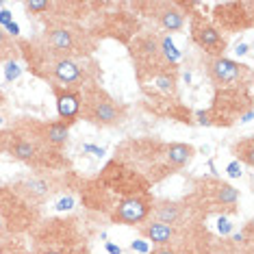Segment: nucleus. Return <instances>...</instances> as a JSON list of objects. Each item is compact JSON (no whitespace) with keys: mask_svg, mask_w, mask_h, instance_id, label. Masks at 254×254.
<instances>
[{"mask_svg":"<svg viewBox=\"0 0 254 254\" xmlns=\"http://www.w3.org/2000/svg\"><path fill=\"white\" fill-rule=\"evenodd\" d=\"M20 57H24L28 70L44 78L48 85L83 89L87 85L100 83V65L91 59H76L48 48L42 39H18Z\"/></svg>","mask_w":254,"mask_h":254,"instance_id":"1","label":"nucleus"},{"mask_svg":"<svg viewBox=\"0 0 254 254\" xmlns=\"http://www.w3.org/2000/svg\"><path fill=\"white\" fill-rule=\"evenodd\" d=\"M115 154H118L115 161L135 170L148 183H159L191 163V159L195 157V148L191 143L183 141L159 143L143 139L124 143Z\"/></svg>","mask_w":254,"mask_h":254,"instance_id":"2","label":"nucleus"},{"mask_svg":"<svg viewBox=\"0 0 254 254\" xmlns=\"http://www.w3.org/2000/svg\"><path fill=\"white\" fill-rule=\"evenodd\" d=\"M7 152L15 161L31 165L33 170H63L67 159L61 150L50 146L44 135V122L35 118H20L13 128H9Z\"/></svg>","mask_w":254,"mask_h":254,"instance_id":"3","label":"nucleus"},{"mask_svg":"<svg viewBox=\"0 0 254 254\" xmlns=\"http://www.w3.org/2000/svg\"><path fill=\"white\" fill-rule=\"evenodd\" d=\"M39 39L48 48L76 59H89L98 48V37L94 33L72 20H48Z\"/></svg>","mask_w":254,"mask_h":254,"instance_id":"4","label":"nucleus"},{"mask_svg":"<svg viewBox=\"0 0 254 254\" xmlns=\"http://www.w3.org/2000/svg\"><path fill=\"white\" fill-rule=\"evenodd\" d=\"M128 118V107L124 102L115 100L100 83L87 85L80 89V115L78 120H85L96 128H113L124 124Z\"/></svg>","mask_w":254,"mask_h":254,"instance_id":"5","label":"nucleus"},{"mask_svg":"<svg viewBox=\"0 0 254 254\" xmlns=\"http://www.w3.org/2000/svg\"><path fill=\"white\" fill-rule=\"evenodd\" d=\"M187 204L193 215L204 222L209 213H235L239 191L219 178H200L193 191L187 195Z\"/></svg>","mask_w":254,"mask_h":254,"instance_id":"6","label":"nucleus"},{"mask_svg":"<svg viewBox=\"0 0 254 254\" xmlns=\"http://www.w3.org/2000/svg\"><path fill=\"white\" fill-rule=\"evenodd\" d=\"M204 67L217 91L239 89L244 85H250V67L228 57H206Z\"/></svg>","mask_w":254,"mask_h":254,"instance_id":"7","label":"nucleus"},{"mask_svg":"<svg viewBox=\"0 0 254 254\" xmlns=\"http://www.w3.org/2000/svg\"><path fill=\"white\" fill-rule=\"evenodd\" d=\"M189 15V33L191 42L204 53L206 57H224L228 48V39L213 22L200 11H191Z\"/></svg>","mask_w":254,"mask_h":254,"instance_id":"8","label":"nucleus"},{"mask_svg":"<svg viewBox=\"0 0 254 254\" xmlns=\"http://www.w3.org/2000/svg\"><path fill=\"white\" fill-rule=\"evenodd\" d=\"M252 15H254V2L244 0V2H219L213 7L211 22L222 33H241L252 28Z\"/></svg>","mask_w":254,"mask_h":254,"instance_id":"9","label":"nucleus"},{"mask_svg":"<svg viewBox=\"0 0 254 254\" xmlns=\"http://www.w3.org/2000/svg\"><path fill=\"white\" fill-rule=\"evenodd\" d=\"M152 193L143 191L137 195H130V198L122 200L120 204H115L111 211H109V219L113 224H120V226H141L150 219V211H152Z\"/></svg>","mask_w":254,"mask_h":254,"instance_id":"10","label":"nucleus"},{"mask_svg":"<svg viewBox=\"0 0 254 254\" xmlns=\"http://www.w3.org/2000/svg\"><path fill=\"white\" fill-rule=\"evenodd\" d=\"M135 7L141 9L146 18H152L165 33H181L187 22V13L181 2H137Z\"/></svg>","mask_w":254,"mask_h":254,"instance_id":"11","label":"nucleus"},{"mask_svg":"<svg viewBox=\"0 0 254 254\" xmlns=\"http://www.w3.org/2000/svg\"><path fill=\"white\" fill-rule=\"evenodd\" d=\"M57 102V113H59V122L72 126L80 115V89L59 87V85H50Z\"/></svg>","mask_w":254,"mask_h":254,"instance_id":"12","label":"nucleus"},{"mask_svg":"<svg viewBox=\"0 0 254 254\" xmlns=\"http://www.w3.org/2000/svg\"><path fill=\"white\" fill-rule=\"evenodd\" d=\"M67 132H70V126L59 122V120H55V122H44L46 139L50 141V146L61 150V152H63V148H65V143H67Z\"/></svg>","mask_w":254,"mask_h":254,"instance_id":"13","label":"nucleus"},{"mask_svg":"<svg viewBox=\"0 0 254 254\" xmlns=\"http://www.w3.org/2000/svg\"><path fill=\"white\" fill-rule=\"evenodd\" d=\"M20 59L18 42H13V37L0 26V63H11Z\"/></svg>","mask_w":254,"mask_h":254,"instance_id":"14","label":"nucleus"},{"mask_svg":"<svg viewBox=\"0 0 254 254\" xmlns=\"http://www.w3.org/2000/svg\"><path fill=\"white\" fill-rule=\"evenodd\" d=\"M233 154L239 161H244L246 165H252L254 163V159H252V154H254V139H252V137H244V139H239L233 146Z\"/></svg>","mask_w":254,"mask_h":254,"instance_id":"15","label":"nucleus"},{"mask_svg":"<svg viewBox=\"0 0 254 254\" xmlns=\"http://www.w3.org/2000/svg\"><path fill=\"white\" fill-rule=\"evenodd\" d=\"M24 9H26L28 18H31V15L44 18V15L50 13V9H53V2H50V0H33V2H24Z\"/></svg>","mask_w":254,"mask_h":254,"instance_id":"16","label":"nucleus"},{"mask_svg":"<svg viewBox=\"0 0 254 254\" xmlns=\"http://www.w3.org/2000/svg\"><path fill=\"white\" fill-rule=\"evenodd\" d=\"M0 254H31L26 250V246L20 239H11V241H2L0 244Z\"/></svg>","mask_w":254,"mask_h":254,"instance_id":"17","label":"nucleus"},{"mask_svg":"<svg viewBox=\"0 0 254 254\" xmlns=\"http://www.w3.org/2000/svg\"><path fill=\"white\" fill-rule=\"evenodd\" d=\"M20 67H18V63L15 61H11V63H7V67H4V78L7 80H13V78H18L20 76Z\"/></svg>","mask_w":254,"mask_h":254,"instance_id":"18","label":"nucleus"},{"mask_svg":"<svg viewBox=\"0 0 254 254\" xmlns=\"http://www.w3.org/2000/svg\"><path fill=\"white\" fill-rule=\"evenodd\" d=\"M9 137H11L9 128H0V154H4V152H7V146H9Z\"/></svg>","mask_w":254,"mask_h":254,"instance_id":"19","label":"nucleus"},{"mask_svg":"<svg viewBox=\"0 0 254 254\" xmlns=\"http://www.w3.org/2000/svg\"><path fill=\"white\" fill-rule=\"evenodd\" d=\"M130 248H132V250H137V252H143V254H146V252H148V241H143V239L132 241Z\"/></svg>","mask_w":254,"mask_h":254,"instance_id":"20","label":"nucleus"},{"mask_svg":"<svg viewBox=\"0 0 254 254\" xmlns=\"http://www.w3.org/2000/svg\"><path fill=\"white\" fill-rule=\"evenodd\" d=\"M150 254H176V252L172 250V248H163V246H157V248H154V250L150 252Z\"/></svg>","mask_w":254,"mask_h":254,"instance_id":"21","label":"nucleus"},{"mask_svg":"<svg viewBox=\"0 0 254 254\" xmlns=\"http://www.w3.org/2000/svg\"><path fill=\"white\" fill-rule=\"evenodd\" d=\"M228 174L230 176H241V167L237 165V163H230L228 165Z\"/></svg>","mask_w":254,"mask_h":254,"instance_id":"22","label":"nucleus"},{"mask_svg":"<svg viewBox=\"0 0 254 254\" xmlns=\"http://www.w3.org/2000/svg\"><path fill=\"white\" fill-rule=\"evenodd\" d=\"M4 235H7V224H4L2 215H0V244L4 241Z\"/></svg>","mask_w":254,"mask_h":254,"instance_id":"23","label":"nucleus"},{"mask_svg":"<svg viewBox=\"0 0 254 254\" xmlns=\"http://www.w3.org/2000/svg\"><path fill=\"white\" fill-rule=\"evenodd\" d=\"M107 252H109V254H122V248H120V246H113V244H107Z\"/></svg>","mask_w":254,"mask_h":254,"instance_id":"24","label":"nucleus"},{"mask_svg":"<svg viewBox=\"0 0 254 254\" xmlns=\"http://www.w3.org/2000/svg\"><path fill=\"white\" fill-rule=\"evenodd\" d=\"M70 254H89V250H87V248H85V246H76V248H74V250H72Z\"/></svg>","mask_w":254,"mask_h":254,"instance_id":"25","label":"nucleus"},{"mask_svg":"<svg viewBox=\"0 0 254 254\" xmlns=\"http://www.w3.org/2000/svg\"><path fill=\"white\" fill-rule=\"evenodd\" d=\"M0 98H2V96H0Z\"/></svg>","mask_w":254,"mask_h":254,"instance_id":"26","label":"nucleus"}]
</instances>
